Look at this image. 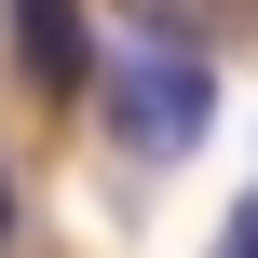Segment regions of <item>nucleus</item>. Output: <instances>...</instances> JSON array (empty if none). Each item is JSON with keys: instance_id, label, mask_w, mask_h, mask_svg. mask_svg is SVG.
Wrapping results in <instances>:
<instances>
[{"instance_id": "nucleus-1", "label": "nucleus", "mask_w": 258, "mask_h": 258, "mask_svg": "<svg viewBox=\"0 0 258 258\" xmlns=\"http://www.w3.org/2000/svg\"><path fill=\"white\" fill-rule=\"evenodd\" d=\"M95 95H109V136H122V150L177 163V150H204V122H218V54H190V41H122V54H95Z\"/></svg>"}, {"instance_id": "nucleus-2", "label": "nucleus", "mask_w": 258, "mask_h": 258, "mask_svg": "<svg viewBox=\"0 0 258 258\" xmlns=\"http://www.w3.org/2000/svg\"><path fill=\"white\" fill-rule=\"evenodd\" d=\"M0 54H14V82H27L41 109H82L109 41H95V14H82V0H0Z\"/></svg>"}, {"instance_id": "nucleus-3", "label": "nucleus", "mask_w": 258, "mask_h": 258, "mask_svg": "<svg viewBox=\"0 0 258 258\" xmlns=\"http://www.w3.org/2000/svg\"><path fill=\"white\" fill-rule=\"evenodd\" d=\"M150 41H190V54H218V41H258V0H122Z\"/></svg>"}, {"instance_id": "nucleus-4", "label": "nucleus", "mask_w": 258, "mask_h": 258, "mask_svg": "<svg viewBox=\"0 0 258 258\" xmlns=\"http://www.w3.org/2000/svg\"><path fill=\"white\" fill-rule=\"evenodd\" d=\"M204 258H258V190L231 204V218H218V245H204Z\"/></svg>"}, {"instance_id": "nucleus-5", "label": "nucleus", "mask_w": 258, "mask_h": 258, "mask_svg": "<svg viewBox=\"0 0 258 258\" xmlns=\"http://www.w3.org/2000/svg\"><path fill=\"white\" fill-rule=\"evenodd\" d=\"M0 245H14V163H0Z\"/></svg>"}]
</instances>
